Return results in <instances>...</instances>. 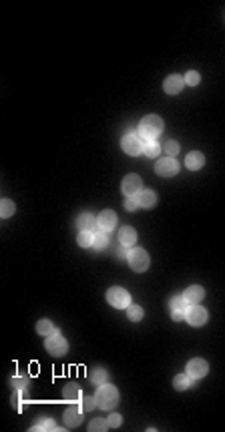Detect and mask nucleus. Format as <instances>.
<instances>
[{
    "label": "nucleus",
    "mask_w": 225,
    "mask_h": 432,
    "mask_svg": "<svg viewBox=\"0 0 225 432\" xmlns=\"http://www.w3.org/2000/svg\"><path fill=\"white\" fill-rule=\"evenodd\" d=\"M161 153V145L157 141H147L145 147H143V155H147L149 159H155Z\"/></svg>",
    "instance_id": "nucleus-22"
},
{
    "label": "nucleus",
    "mask_w": 225,
    "mask_h": 432,
    "mask_svg": "<svg viewBox=\"0 0 225 432\" xmlns=\"http://www.w3.org/2000/svg\"><path fill=\"white\" fill-rule=\"evenodd\" d=\"M187 305H195V303H201V300L205 298V290L201 286H189L183 294Z\"/></svg>",
    "instance_id": "nucleus-12"
},
{
    "label": "nucleus",
    "mask_w": 225,
    "mask_h": 432,
    "mask_svg": "<svg viewBox=\"0 0 225 432\" xmlns=\"http://www.w3.org/2000/svg\"><path fill=\"white\" fill-rule=\"evenodd\" d=\"M12 384L16 386V390H24V388H28L30 380L24 378V376H16V378H12Z\"/></svg>",
    "instance_id": "nucleus-34"
},
{
    "label": "nucleus",
    "mask_w": 225,
    "mask_h": 432,
    "mask_svg": "<svg viewBox=\"0 0 225 432\" xmlns=\"http://www.w3.org/2000/svg\"><path fill=\"white\" fill-rule=\"evenodd\" d=\"M137 201H139V207L151 209V207H155V203H157V193H155V191H151V189H147V191H141V193L137 195Z\"/></svg>",
    "instance_id": "nucleus-18"
},
{
    "label": "nucleus",
    "mask_w": 225,
    "mask_h": 432,
    "mask_svg": "<svg viewBox=\"0 0 225 432\" xmlns=\"http://www.w3.org/2000/svg\"><path fill=\"white\" fill-rule=\"evenodd\" d=\"M45 346H46V352H48L50 356H56V358L64 356V354H67V350H69V344H67V340H64V338H62L60 334L46 336V342H45Z\"/></svg>",
    "instance_id": "nucleus-4"
},
{
    "label": "nucleus",
    "mask_w": 225,
    "mask_h": 432,
    "mask_svg": "<svg viewBox=\"0 0 225 432\" xmlns=\"http://www.w3.org/2000/svg\"><path fill=\"white\" fill-rule=\"evenodd\" d=\"M14 203L10 199H2V203H0V215H2V219H8L10 215L14 213Z\"/></svg>",
    "instance_id": "nucleus-27"
},
{
    "label": "nucleus",
    "mask_w": 225,
    "mask_h": 432,
    "mask_svg": "<svg viewBox=\"0 0 225 432\" xmlns=\"http://www.w3.org/2000/svg\"><path fill=\"white\" fill-rule=\"evenodd\" d=\"M169 310L171 312H187V302L183 296H175L169 300Z\"/></svg>",
    "instance_id": "nucleus-21"
},
{
    "label": "nucleus",
    "mask_w": 225,
    "mask_h": 432,
    "mask_svg": "<svg viewBox=\"0 0 225 432\" xmlns=\"http://www.w3.org/2000/svg\"><path fill=\"white\" fill-rule=\"evenodd\" d=\"M107 420H109V426H111V428H119V426H121V422H123V418H121L119 414H115V412H113V414H111Z\"/></svg>",
    "instance_id": "nucleus-37"
},
{
    "label": "nucleus",
    "mask_w": 225,
    "mask_h": 432,
    "mask_svg": "<svg viewBox=\"0 0 225 432\" xmlns=\"http://www.w3.org/2000/svg\"><path fill=\"white\" fill-rule=\"evenodd\" d=\"M37 332H39L41 336H52V334H58L50 320H41V322L37 324Z\"/></svg>",
    "instance_id": "nucleus-23"
},
{
    "label": "nucleus",
    "mask_w": 225,
    "mask_h": 432,
    "mask_svg": "<svg viewBox=\"0 0 225 432\" xmlns=\"http://www.w3.org/2000/svg\"><path fill=\"white\" fill-rule=\"evenodd\" d=\"M207 372H209V366H207L205 360H201V358H193V360L187 362L185 374H187L191 380H199V378H203Z\"/></svg>",
    "instance_id": "nucleus-7"
},
{
    "label": "nucleus",
    "mask_w": 225,
    "mask_h": 432,
    "mask_svg": "<svg viewBox=\"0 0 225 432\" xmlns=\"http://www.w3.org/2000/svg\"><path fill=\"white\" fill-rule=\"evenodd\" d=\"M62 392H64V398H67L69 402H79V400H81V388H79V384H75V382L67 384Z\"/></svg>",
    "instance_id": "nucleus-19"
},
{
    "label": "nucleus",
    "mask_w": 225,
    "mask_h": 432,
    "mask_svg": "<svg viewBox=\"0 0 225 432\" xmlns=\"http://www.w3.org/2000/svg\"><path fill=\"white\" fill-rule=\"evenodd\" d=\"M12 406H14V410L22 412V392H20V390H16V392L12 394Z\"/></svg>",
    "instance_id": "nucleus-33"
},
{
    "label": "nucleus",
    "mask_w": 225,
    "mask_h": 432,
    "mask_svg": "<svg viewBox=\"0 0 225 432\" xmlns=\"http://www.w3.org/2000/svg\"><path fill=\"white\" fill-rule=\"evenodd\" d=\"M185 320H187L191 326H195V328L203 326V324L207 322V312H205V307H201L199 303H195V305H187Z\"/></svg>",
    "instance_id": "nucleus-9"
},
{
    "label": "nucleus",
    "mask_w": 225,
    "mask_h": 432,
    "mask_svg": "<svg viewBox=\"0 0 225 432\" xmlns=\"http://www.w3.org/2000/svg\"><path fill=\"white\" fill-rule=\"evenodd\" d=\"M81 422H83V412L79 408H67V412H64V424H67V428H77Z\"/></svg>",
    "instance_id": "nucleus-17"
},
{
    "label": "nucleus",
    "mask_w": 225,
    "mask_h": 432,
    "mask_svg": "<svg viewBox=\"0 0 225 432\" xmlns=\"http://www.w3.org/2000/svg\"><path fill=\"white\" fill-rule=\"evenodd\" d=\"M127 261H129V265H131V269L137 271V273L147 271V269H149V263H151L149 254H147L145 250H141V248H135V250L129 252Z\"/></svg>",
    "instance_id": "nucleus-3"
},
{
    "label": "nucleus",
    "mask_w": 225,
    "mask_h": 432,
    "mask_svg": "<svg viewBox=\"0 0 225 432\" xmlns=\"http://www.w3.org/2000/svg\"><path fill=\"white\" fill-rule=\"evenodd\" d=\"M94 400L101 410H113L119 404V390L113 384H101L94 394Z\"/></svg>",
    "instance_id": "nucleus-2"
},
{
    "label": "nucleus",
    "mask_w": 225,
    "mask_h": 432,
    "mask_svg": "<svg viewBox=\"0 0 225 432\" xmlns=\"http://www.w3.org/2000/svg\"><path fill=\"white\" fill-rule=\"evenodd\" d=\"M137 207H139L137 197H127V201H125V209H127V211H135Z\"/></svg>",
    "instance_id": "nucleus-36"
},
{
    "label": "nucleus",
    "mask_w": 225,
    "mask_h": 432,
    "mask_svg": "<svg viewBox=\"0 0 225 432\" xmlns=\"http://www.w3.org/2000/svg\"><path fill=\"white\" fill-rule=\"evenodd\" d=\"M99 229L101 231H113L115 229V225H117V213L115 211H111V209H105V211H101L99 213Z\"/></svg>",
    "instance_id": "nucleus-11"
},
{
    "label": "nucleus",
    "mask_w": 225,
    "mask_h": 432,
    "mask_svg": "<svg viewBox=\"0 0 225 432\" xmlns=\"http://www.w3.org/2000/svg\"><path fill=\"white\" fill-rule=\"evenodd\" d=\"M107 243H109V239H107V233H105V231H96V233H94V237H92V248H94V250H105Z\"/></svg>",
    "instance_id": "nucleus-24"
},
{
    "label": "nucleus",
    "mask_w": 225,
    "mask_h": 432,
    "mask_svg": "<svg viewBox=\"0 0 225 432\" xmlns=\"http://www.w3.org/2000/svg\"><path fill=\"white\" fill-rule=\"evenodd\" d=\"M199 81H201V77H199V73H195V71H189V73L185 75V83L191 85V86H197Z\"/></svg>",
    "instance_id": "nucleus-32"
},
{
    "label": "nucleus",
    "mask_w": 225,
    "mask_h": 432,
    "mask_svg": "<svg viewBox=\"0 0 225 432\" xmlns=\"http://www.w3.org/2000/svg\"><path fill=\"white\" fill-rule=\"evenodd\" d=\"M163 133V119L159 115H147L139 123V137L147 141H157V137Z\"/></svg>",
    "instance_id": "nucleus-1"
},
{
    "label": "nucleus",
    "mask_w": 225,
    "mask_h": 432,
    "mask_svg": "<svg viewBox=\"0 0 225 432\" xmlns=\"http://www.w3.org/2000/svg\"><path fill=\"white\" fill-rule=\"evenodd\" d=\"M79 402H81V410H87V412H89V410H94V408H96V400L90 398V396H83Z\"/></svg>",
    "instance_id": "nucleus-30"
},
{
    "label": "nucleus",
    "mask_w": 225,
    "mask_h": 432,
    "mask_svg": "<svg viewBox=\"0 0 225 432\" xmlns=\"http://www.w3.org/2000/svg\"><path fill=\"white\" fill-rule=\"evenodd\" d=\"M171 318L175 322H181V320H185V312H171Z\"/></svg>",
    "instance_id": "nucleus-39"
},
{
    "label": "nucleus",
    "mask_w": 225,
    "mask_h": 432,
    "mask_svg": "<svg viewBox=\"0 0 225 432\" xmlns=\"http://www.w3.org/2000/svg\"><path fill=\"white\" fill-rule=\"evenodd\" d=\"M89 380H90L92 384H96V386L107 384V370H103V368H92L90 372H89Z\"/></svg>",
    "instance_id": "nucleus-20"
},
{
    "label": "nucleus",
    "mask_w": 225,
    "mask_h": 432,
    "mask_svg": "<svg viewBox=\"0 0 225 432\" xmlns=\"http://www.w3.org/2000/svg\"><path fill=\"white\" fill-rule=\"evenodd\" d=\"M92 237H94L92 231H81L79 237H77V243L81 245V248H89V245H92Z\"/></svg>",
    "instance_id": "nucleus-28"
},
{
    "label": "nucleus",
    "mask_w": 225,
    "mask_h": 432,
    "mask_svg": "<svg viewBox=\"0 0 225 432\" xmlns=\"http://www.w3.org/2000/svg\"><path fill=\"white\" fill-rule=\"evenodd\" d=\"M189 386H191V378L187 374H177L173 378V388L175 390H187Z\"/></svg>",
    "instance_id": "nucleus-25"
},
{
    "label": "nucleus",
    "mask_w": 225,
    "mask_h": 432,
    "mask_svg": "<svg viewBox=\"0 0 225 432\" xmlns=\"http://www.w3.org/2000/svg\"><path fill=\"white\" fill-rule=\"evenodd\" d=\"M111 426H109V420H103V418H96V420H92L90 422V426H89V430L90 432H96V430H109Z\"/></svg>",
    "instance_id": "nucleus-29"
},
{
    "label": "nucleus",
    "mask_w": 225,
    "mask_h": 432,
    "mask_svg": "<svg viewBox=\"0 0 225 432\" xmlns=\"http://www.w3.org/2000/svg\"><path fill=\"white\" fill-rule=\"evenodd\" d=\"M155 171H157V175H161V177H173V175H177V171H179V163H177L173 157H165V159L157 161Z\"/></svg>",
    "instance_id": "nucleus-10"
},
{
    "label": "nucleus",
    "mask_w": 225,
    "mask_h": 432,
    "mask_svg": "<svg viewBox=\"0 0 225 432\" xmlns=\"http://www.w3.org/2000/svg\"><path fill=\"white\" fill-rule=\"evenodd\" d=\"M35 430H56L54 420H43L39 426H35Z\"/></svg>",
    "instance_id": "nucleus-35"
},
{
    "label": "nucleus",
    "mask_w": 225,
    "mask_h": 432,
    "mask_svg": "<svg viewBox=\"0 0 225 432\" xmlns=\"http://www.w3.org/2000/svg\"><path fill=\"white\" fill-rule=\"evenodd\" d=\"M119 241H121L123 245H127V248H131V245L137 243V231H135L133 227H129V225L121 227V231H119Z\"/></svg>",
    "instance_id": "nucleus-16"
},
{
    "label": "nucleus",
    "mask_w": 225,
    "mask_h": 432,
    "mask_svg": "<svg viewBox=\"0 0 225 432\" xmlns=\"http://www.w3.org/2000/svg\"><path fill=\"white\" fill-rule=\"evenodd\" d=\"M107 302L113 305V307H119V310H123V307H129L131 305V296H129V292L125 288H111L107 292Z\"/></svg>",
    "instance_id": "nucleus-5"
},
{
    "label": "nucleus",
    "mask_w": 225,
    "mask_h": 432,
    "mask_svg": "<svg viewBox=\"0 0 225 432\" xmlns=\"http://www.w3.org/2000/svg\"><path fill=\"white\" fill-rule=\"evenodd\" d=\"M129 252H131V250H129L127 245L121 243L119 248H117V258H119V259H127V258H129Z\"/></svg>",
    "instance_id": "nucleus-38"
},
{
    "label": "nucleus",
    "mask_w": 225,
    "mask_h": 432,
    "mask_svg": "<svg viewBox=\"0 0 225 432\" xmlns=\"http://www.w3.org/2000/svg\"><path fill=\"white\" fill-rule=\"evenodd\" d=\"M183 85H185V79H181L179 75H171L165 79L163 83V88L167 95H179V92L183 90Z\"/></svg>",
    "instance_id": "nucleus-13"
},
{
    "label": "nucleus",
    "mask_w": 225,
    "mask_h": 432,
    "mask_svg": "<svg viewBox=\"0 0 225 432\" xmlns=\"http://www.w3.org/2000/svg\"><path fill=\"white\" fill-rule=\"evenodd\" d=\"M163 149H165V153H167L169 157H175V155H179V143H177V141H167Z\"/></svg>",
    "instance_id": "nucleus-31"
},
{
    "label": "nucleus",
    "mask_w": 225,
    "mask_h": 432,
    "mask_svg": "<svg viewBox=\"0 0 225 432\" xmlns=\"http://www.w3.org/2000/svg\"><path fill=\"white\" fill-rule=\"evenodd\" d=\"M121 147H123V151L127 153V155L137 157V155H141V153H143V147H145V143H143V139H141L139 135H135V133H129V135H125V137H123V141H121Z\"/></svg>",
    "instance_id": "nucleus-6"
},
{
    "label": "nucleus",
    "mask_w": 225,
    "mask_h": 432,
    "mask_svg": "<svg viewBox=\"0 0 225 432\" xmlns=\"http://www.w3.org/2000/svg\"><path fill=\"white\" fill-rule=\"evenodd\" d=\"M77 225H79V229L81 231H96V227H99V221H96V217H92L90 213H83L81 217H79V221H77Z\"/></svg>",
    "instance_id": "nucleus-15"
},
{
    "label": "nucleus",
    "mask_w": 225,
    "mask_h": 432,
    "mask_svg": "<svg viewBox=\"0 0 225 432\" xmlns=\"http://www.w3.org/2000/svg\"><path fill=\"white\" fill-rule=\"evenodd\" d=\"M127 316H129V320H131V322H139V320H143L145 312H143L141 305H129L127 307Z\"/></svg>",
    "instance_id": "nucleus-26"
},
{
    "label": "nucleus",
    "mask_w": 225,
    "mask_h": 432,
    "mask_svg": "<svg viewBox=\"0 0 225 432\" xmlns=\"http://www.w3.org/2000/svg\"><path fill=\"white\" fill-rule=\"evenodd\" d=\"M185 165H187V169H191V171H197V169H201V167L205 165V157H203V153H199V151H193V153H189V155L185 157Z\"/></svg>",
    "instance_id": "nucleus-14"
},
{
    "label": "nucleus",
    "mask_w": 225,
    "mask_h": 432,
    "mask_svg": "<svg viewBox=\"0 0 225 432\" xmlns=\"http://www.w3.org/2000/svg\"><path fill=\"white\" fill-rule=\"evenodd\" d=\"M141 185H143L141 177H139L137 173H131V175H127V177L123 179L121 189H123V193H125L127 197H137V195L143 191V189H141Z\"/></svg>",
    "instance_id": "nucleus-8"
}]
</instances>
